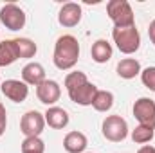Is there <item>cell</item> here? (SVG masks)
<instances>
[{
	"mask_svg": "<svg viewBox=\"0 0 155 153\" xmlns=\"http://www.w3.org/2000/svg\"><path fill=\"white\" fill-rule=\"evenodd\" d=\"M79 60V41L72 34H63L54 43V54L52 61L56 69L60 70H71L74 69Z\"/></svg>",
	"mask_w": 155,
	"mask_h": 153,
	"instance_id": "obj_1",
	"label": "cell"
},
{
	"mask_svg": "<svg viewBox=\"0 0 155 153\" xmlns=\"http://www.w3.org/2000/svg\"><path fill=\"white\" fill-rule=\"evenodd\" d=\"M112 38L116 47L123 54H134L141 47V34L135 25L132 27H114Z\"/></svg>",
	"mask_w": 155,
	"mask_h": 153,
	"instance_id": "obj_2",
	"label": "cell"
},
{
	"mask_svg": "<svg viewBox=\"0 0 155 153\" xmlns=\"http://www.w3.org/2000/svg\"><path fill=\"white\" fill-rule=\"evenodd\" d=\"M108 18L114 22V27H132L135 25V16L132 5L126 0H110L107 4Z\"/></svg>",
	"mask_w": 155,
	"mask_h": 153,
	"instance_id": "obj_3",
	"label": "cell"
},
{
	"mask_svg": "<svg viewBox=\"0 0 155 153\" xmlns=\"http://www.w3.org/2000/svg\"><path fill=\"white\" fill-rule=\"evenodd\" d=\"M101 133L110 142H123L128 137V122L121 115H107L101 122Z\"/></svg>",
	"mask_w": 155,
	"mask_h": 153,
	"instance_id": "obj_4",
	"label": "cell"
},
{
	"mask_svg": "<svg viewBox=\"0 0 155 153\" xmlns=\"http://www.w3.org/2000/svg\"><path fill=\"white\" fill-rule=\"evenodd\" d=\"M0 22L9 31H20L25 25V13L16 4H5L0 7Z\"/></svg>",
	"mask_w": 155,
	"mask_h": 153,
	"instance_id": "obj_5",
	"label": "cell"
},
{
	"mask_svg": "<svg viewBox=\"0 0 155 153\" xmlns=\"http://www.w3.org/2000/svg\"><path fill=\"white\" fill-rule=\"evenodd\" d=\"M45 128V117L38 110H29L20 119V132L25 137H40Z\"/></svg>",
	"mask_w": 155,
	"mask_h": 153,
	"instance_id": "obj_6",
	"label": "cell"
},
{
	"mask_svg": "<svg viewBox=\"0 0 155 153\" xmlns=\"http://www.w3.org/2000/svg\"><path fill=\"white\" fill-rule=\"evenodd\" d=\"M134 117L139 121V124L155 130V101L150 97H139L134 103Z\"/></svg>",
	"mask_w": 155,
	"mask_h": 153,
	"instance_id": "obj_7",
	"label": "cell"
},
{
	"mask_svg": "<svg viewBox=\"0 0 155 153\" xmlns=\"http://www.w3.org/2000/svg\"><path fill=\"white\" fill-rule=\"evenodd\" d=\"M36 97H38L40 103H43L47 106H54L61 97L60 83L54 81V79H45L43 83H40L36 86Z\"/></svg>",
	"mask_w": 155,
	"mask_h": 153,
	"instance_id": "obj_8",
	"label": "cell"
},
{
	"mask_svg": "<svg viewBox=\"0 0 155 153\" xmlns=\"http://www.w3.org/2000/svg\"><path fill=\"white\" fill-rule=\"evenodd\" d=\"M0 88H2V94L13 103H24L29 96V85H25L20 79H5L0 85Z\"/></svg>",
	"mask_w": 155,
	"mask_h": 153,
	"instance_id": "obj_9",
	"label": "cell"
},
{
	"mask_svg": "<svg viewBox=\"0 0 155 153\" xmlns=\"http://www.w3.org/2000/svg\"><path fill=\"white\" fill-rule=\"evenodd\" d=\"M81 16H83L81 5L76 4V2H67V4L61 5V9L58 13V22H60V25L71 29V27H76L81 22Z\"/></svg>",
	"mask_w": 155,
	"mask_h": 153,
	"instance_id": "obj_10",
	"label": "cell"
},
{
	"mask_svg": "<svg viewBox=\"0 0 155 153\" xmlns=\"http://www.w3.org/2000/svg\"><path fill=\"white\" fill-rule=\"evenodd\" d=\"M97 90L99 88L94 83L87 81L74 90H69V97L72 103H76L79 106H92V101H94V96L97 94Z\"/></svg>",
	"mask_w": 155,
	"mask_h": 153,
	"instance_id": "obj_11",
	"label": "cell"
},
{
	"mask_svg": "<svg viewBox=\"0 0 155 153\" xmlns=\"http://www.w3.org/2000/svg\"><path fill=\"white\" fill-rule=\"evenodd\" d=\"M43 117H45V124H49L52 130H63L71 121L69 112L60 106H49Z\"/></svg>",
	"mask_w": 155,
	"mask_h": 153,
	"instance_id": "obj_12",
	"label": "cell"
},
{
	"mask_svg": "<svg viewBox=\"0 0 155 153\" xmlns=\"http://www.w3.org/2000/svg\"><path fill=\"white\" fill-rule=\"evenodd\" d=\"M47 77H45V69L36 63V61H31V63H27L24 69H22V81L25 83V85H35V86H38L40 83H43Z\"/></svg>",
	"mask_w": 155,
	"mask_h": 153,
	"instance_id": "obj_13",
	"label": "cell"
},
{
	"mask_svg": "<svg viewBox=\"0 0 155 153\" xmlns=\"http://www.w3.org/2000/svg\"><path fill=\"white\" fill-rule=\"evenodd\" d=\"M87 144V135L81 132H69L63 139V148L67 153H85Z\"/></svg>",
	"mask_w": 155,
	"mask_h": 153,
	"instance_id": "obj_14",
	"label": "cell"
},
{
	"mask_svg": "<svg viewBox=\"0 0 155 153\" xmlns=\"http://www.w3.org/2000/svg\"><path fill=\"white\" fill-rule=\"evenodd\" d=\"M112 52H114L112 45L103 38L96 40V41L92 43V49H90V56H92V60H94L96 63H107V61H110Z\"/></svg>",
	"mask_w": 155,
	"mask_h": 153,
	"instance_id": "obj_15",
	"label": "cell"
},
{
	"mask_svg": "<svg viewBox=\"0 0 155 153\" xmlns=\"http://www.w3.org/2000/svg\"><path fill=\"white\" fill-rule=\"evenodd\" d=\"M117 76L123 79H134L135 76L141 74V63L135 58H123L117 63Z\"/></svg>",
	"mask_w": 155,
	"mask_h": 153,
	"instance_id": "obj_16",
	"label": "cell"
},
{
	"mask_svg": "<svg viewBox=\"0 0 155 153\" xmlns=\"http://www.w3.org/2000/svg\"><path fill=\"white\" fill-rule=\"evenodd\" d=\"M16 60H20V58H18V50L15 45V38L0 41V67H9Z\"/></svg>",
	"mask_w": 155,
	"mask_h": 153,
	"instance_id": "obj_17",
	"label": "cell"
},
{
	"mask_svg": "<svg viewBox=\"0 0 155 153\" xmlns=\"http://www.w3.org/2000/svg\"><path fill=\"white\" fill-rule=\"evenodd\" d=\"M15 45H16L20 60H31L38 52V45L31 38H15Z\"/></svg>",
	"mask_w": 155,
	"mask_h": 153,
	"instance_id": "obj_18",
	"label": "cell"
},
{
	"mask_svg": "<svg viewBox=\"0 0 155 153\" xmlns=\"http://www.w3.org/2000/svg\"><path fill=\"white\" fill-rule=\"evenodd\" d=\"M114 106V94L108 90H97L92 101V108L96 112H108Z\"/></svg>",
	"mask_w": 155,
	"mask_h": 153,
	"instance_id": "obj_19",
	"label": "cell"
},
{
	"mask_svg": "<svg viewBox=\"0 0 155 153\" xmlns=\"http://www.w3.org/2000/svg\"><path fill=\"white\" fill-rule=\"evenodd\" d=\"M153 135H155L153 128L139 124V126H135V130H132V135L130 137H132V141L135 144H146V142H150L153 139Z\"/></svg>",
	"mask_w": 155,
	"mask_h": 153,
	"instance_id": "obj_20",
	"label": "cell"
},
{
	"mask_svg": "<svg viewBox=\"0 0 155 153\" xmlns=\"http://www.w3.org/2000/svg\"><path fill=\"white\" fill-rule=\"evenodd\" d=\"M22 153H43L45 151V142L40 137H25L22 141Z\"/></svg>",
	"mask_w": 155,
	"mask_h": 153,
	"instance_id": "obj_21",
	"label": "cell"
},
{
	"mask_svg": "<svg viewBox=\"0 0 155 153\" xmlns=\"http://www.w3.org/2000/svg\"><path fill=\"white\" fill-rule=\"evenodd\" d=\"M88 79H87V74L85 72H79V70H74V72H69L67 76H65V88H67V92L69 90H74L78 86H81L83 83H87Z\"/></svg>",
	"mask_w": 155,
	"mask_h": 153,
	"instance_id": "obj_22",
	"label": "cell"
},
{
	"mask_svg": "<svg viewBox=\"0 0 155 153\" xmlns=\"http://www.w3.org/2000/svg\"><path fill=\"white\" fill-rule=\"evenodd\" d=\"M141 81L146 88L155 92V67H146L144 70H141Z\"/></svg>",
	"mask_w": 155,
	"mask_h": 153,
	"instance_id": "obj_23",
	"label": "cell"
},
{
	"mask_svg": "<svg viewBox=\"0 0 155 153\" xmlns=\"http://www.w3.org/2000/svg\"><path fill=\"white\" fill-rule=\"evenodd\" d=\"M5 128H7V112H5V106L0 103V137L5 133Z\"/></svg>",
	"mask_w": 155,
	"mask_h": 153,
	"instance_id": "obj_24",
	"label": "cell"
},
{
	"mask_svg": "<svg viewBox=\"0 0 155 153\" xmlns=\"http://www.w3.org/2000/svg\"><path fill=\"white\" fill-rule=\"evenodd\" d=\"M148 36H150V40H152V43L155 45V20H152L150 25H148Z\"/></svg>",
	"mask_w": 155,
	"mask_h": 153,
	"instance_id": "obj_25",
	"label": "cell"
},
{
	"mask_svg": "<svg viewBox=\"0 0 155 153\" xmlns=\"http://www.w3.org/2000/svg\"><path fill=\"white\" fill-rule=\"evenodd\" d=\"M137 153H155V148H153V146H150V144H144V146H143Z\"/></svg>",
	"mask_w": 155,
	"mask_h": 153,
	"instance_id": "obj_26",
	"label": "cell"
},
{
	"mask_svg": "<svg viewBox=\"0 0 155 153\" xmlns=\"http://www.w3.org/2000/svg\"><path fill=\"white\" fill-rule=\"evenodd\" d=\"M88 153H90V151H88Z\"/></svg>",
	"mask_w": 155,
	"mask_h": 153,
	"instance_id": "obj_27",
	"label": "cell"
}]
</instances>
